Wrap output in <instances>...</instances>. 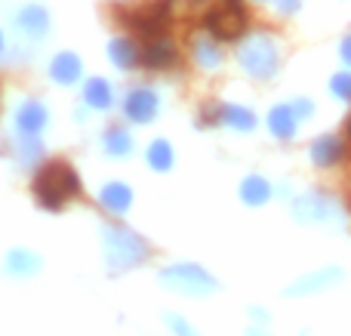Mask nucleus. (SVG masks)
I'll list each match as a JSON object with an SVG mask.
<instances>
[{"instance_id":"a878e982","label":"nucleus","mask_w":351,"mask_h":336,"mask_svg":"<svg viewBox=\"0 0 351 336\" xmlns=\"http://www.w3.org/2000/svg\"><path fill=\"white\" fill-rule=\"evenodd\" d=\"M278 3L284 6V12H293V10H296V6H299V0H278Z\"/></svg>"},{"instance_id":"423d86ee","label":"nucleus","mask_w":351,"mask_h":336,"mask_svg":"<svg viewBox=\"0 0 351 336\" xmlns=\"http://www.w3.org/2000/svg\"><path fill=\"white\" fill-rule=\"evenodd\" d=\"M278 47H274L271 37L265 34H253L250 40H243L241 47V65L250 77L256 80H265L278 71Z\"/></svg>"},{"instance_id":"2eb2a0df","label":"nucleus","mask_w":351,"mask_h":336,"mask_svg":"<svg viewBox=\"0 0 351 336\" xmlns=\"http://www.w3.org/2000/svg\"><path fill=\"white\" fill-rule=\"evenodd\" d=\"M43 269V259L37 256L34 250H25V247H12L6 253V272L12 278H31Z\"/></svg>"},{"instance_id":"aec40b11","label":"nucleus","mask_w":351,"mask_h":336,"mask_svg":"<svg viewBox=\"0 0 351 336\" xmlns=\"http://www.w3.org/2000/svg\"><path fill=\"white\" fill-rule=\"evenodd\" d=\"M268 195H271V189H268L265 179H259V176L243 179V185H241V197H243L247 204L259 207V204H265V201H268Z\"/></svg>"},{"instance_id":"b1692460","label":"nucleus","mask_w":351,"mask_h":336,"mask_svg":"<svg viewBox=\"0 0 351 336\" xmlns=\"http://www.w3.org/2000/svg\"><path fill=\"white\" fill-rule=\"evenodd\" d=\"M164 321L176 331V336H194V331H191V324H188L182 315H164Z\"/></svg>"},{"instance_id":"4be33fe9","label":"nucleus","mask_w":351,"mask_h":336,"mask_svg":"<svg viewBox=\"0 0 351 336\" xmlns=\"http://www.w3.org/2000/svg\"><path fill=\"white\" fill-rule=\"evenodd\" d=\"M339 158V142L336 139H321L315 145V160L321 167H327V164H333V160Z\"/></svg>"},{"instance_id":"5701e85b","label":"nucleus","mask_w":351,"mask_h":336,"mask_svg":"<svg viewBox=\"0 0 351 336\" xmlns=\"http://www.w3.org/2000/svg\"><path fill=\"white\" fill-rule=\"evenodd\" d=\"M19 154H22L25 164H31V160L40 158V142H37V136H22V142H19Z\"/></svg>"},{"instance_id":"f257e3e1","label":"nucleus","mask_w":351,"mask_h":336,"mask_svg":"<svg viewBox=\"0 0 351 336\" xmlns=\"http://www.w3.org/2000/svg\"><path fill=\"white\" fill-rule=\"evenodd\" d=\"M31 195H34L40 210L59 213V210H65L68 197L84 195V182H80V173L71 164H65V160H47L34 173V179H31Z\"/></svg>"},{"instance_id":"f8f14e48","label":"nucleus","mask_w":351,"mask_h":336,"mask_svg":"<svg viewBox=\"0 0 351 336\" xmlns=\"http://www.w3.org/2000/svg\"><path fill=\"white\" fill-rule=\"evenodd\" d=\"M49 77L59 86L77 84V80L84 77V59H80L77 53H71V49H62V53H56L53 62H49Z\"/></svg>"},{"instance_id":"6e6552de","label":"nucleus","mask_w":351,"mask_h":336,"mask_svg":"<svg viewBox=\"0 0 351 336\" xmlns=\"http://www.w3.org/2000/svg\"><path fill=\"white\" fill-rule=\"evenodd\" d=\"M179 47L173 43L170 34H158L142 40V65L148 71H170V68L179 65Z\"/></svg>"},{"instance_id":"f3484780","label":"nucleus","mask_w":351,"mask_h":336,"mask_svg":"<svg viewBox=\"0 0 351 336\" xmlns=\"http://www.w3.org/2000/svg\"><path fill=\"white\" fill-rule=\"evenodd\" d=\"M102 148L108 158H130V152H133V133L127 127H121V123H114V127H108L102 133Z\"/></svg>"},{"instance_id":"a211bd4d","label":"nucleus","mask_w":351,"mask_h":336,"mask_svg":"<svg viewBox=\"0 0 351 336\" xmlns=\"http://www.w3.org/2000/svg\"><path fill=\"white\" fill-rule=\"evenodd\" d=\"M173 145L167 139H154L152 145H148V152H145V160H148V167L152 170H158V173H167L173 167Z\"/></svg>"},{"instance_id":"dca6fc26","label":"nucleus","mask_w":351,"mask_h":336,"mask_svg":"<svg viewBox=\"0 0 351 336\" xmlns=\"http://www.w3.org/2000/svg\"><path fill=\"white\" fill-rule=\"evenodd\" d=\"M84 102L93 111H108L114 105V90H111V84L105 77H90L84 84Z\"/></svg>"},{"instance_id":"0eeeda50","label":"nucleus","mask_w":351,"mask_h":336,"mask_svg":"<svg viewBox=\"0 0 351 336\" xmlns=\"http://www.w3.org/2000/svg\"><path fill=\"white\" fill-rule=\"evenodd\" d=\"M158 111H160V96L152 86H133L127 93V99H123V117L130 123L145 127V123H152L158 117Z\"/></svg>"},{"instance_id":"bb28decb","label":"nucleus","mask_w":351,"mask_h":336,"mask_svg":"<svg viewBox=\"0 0 351 336\" xmlns=\"http://www.w3.org/2000/svg\"><path fill=\"white\" fill-rule=\"evenodd\" d=\"M342 53H346V62H351V37L346 40V47H342Z\"/></svg>"},{"instance_id":"6ab92c4d","label":"nucleus","mask_w":351,"mask_h":336,"mask_svg":"<svg viewBox=\"0 0 351 336\" xmlns=\"http://www.w3.org/2000/svg\"><path fill=\"white\" fill-rule=\"evenodd\" d=\"M219 121L228 123L231 130H253L256 127V115L250 108H241V105H222Z\"/></svg>"},{"instance_id":"20e7f679","label":"nucleus","mask_w":351,"mask_h":336,"mask_svg":"<svg viewBox=\"0 0 351 336\" xmlns=\"http://www.w3.org/2000/svg\"><path fill=\"white\" fill-rule=\"evenodd\" d=\"M204 31L210 37H216L219 43H231V40H241L250 28V12L247 6L241 3H231V0H222V6H210L200 19Z\"/></svg>"},{"instance_id":"7ed1b4c3","label":"nucleus","mask_w":351,"mask_h":336,"mask_svg":"<svg viewBox=\"0 0 351 336\" xmlns=\"http://www.w3.org/2000/svg\"><path fill=\"white\" fill-rule=\"evenodd\" d=\"M173 10H176V0H148V3H139V6H117L114 22L123 25L130 34H139L142 40H148V37H158V34H170Z\"/></svg>"},{"instance_id":"9b49d317","label":"nucleus","mask_w":351,"mask_h":336,"mask_svg":"<svg viewBox=\"0 0 351 336\" xmlns=\"http://www.w3.org/2000/svg\"><path fill=\"white\" fill-rule=\"evenodd\" d=\"M49 123V111L43 102H37V99H28V102H22L16 108V130L19 136H40L43 130H47Z\"/></svg>"},{"instance_id":"cd10ccee","label":"nucleus","mask_w":351,"mask_h":336,"mask_svg":"<svg viewBox=\"0 0 351 336\" xmlns=\"http://www.w3.org/2000/svg\"><path fill=\"white\" fill-rule=\"evenodd\" d=\"M3 49H6V37H3V31H0V56H3Z\"/></svg>"},{"instance_id":"9d476101","label":"nucleus","mask_w":351,"mask_h":336,"mask_svg":"<svg viewBox=\"0 0 351 336\" xmlns=\"http://www.w3.org/2000/svg\"><path fill=\"white\" fill-rule=\"evenodd\" d=\"M16 28L22 31L28 40H40V37H47L49 34V25H53V19H49V10L47 6H40V3H28V6H22V10L16 12Z\"/></svg>"},{"instance_id":"1a4fd4ad","label":"nucleus","mask_w":351,"mask_h":336,"mask_svg":"<svg viewBox=\"0 0 351 336\" xmlns=\"http://www.w3.org/2000/svg\"><path fill=\"white\" fill-rule=\"evenodd\" d=\"M108 59L117 71H133L142 65V43L130 34H114L108 40Z\"/></svg>"},{"instance_id":"ddd939ff","label":"nucleus","mask_w":351,"mask_h":336,"mask_svg":"<svg viewBox=\"0 0 351 336\" xmlns=\"http://www.w3.org/2000/svg\"><path fill=\"white\" fill-rule=\"evenodd\" d=\"M191 59H194V65L197 68L213 71V68L222 65V47H219L216 37L197 34V37H191Z\"/></svg>"},{"instance_id":"412c9836","label":"nucleus","mask_w":351,"mask_h":336,"mask_svg":"<svg viewBox=\"0 0 351 336\" xmlns=\"http://www.w3.org/2000/svg\"><path fill=\"white\" fill-rule=\"evenodd\" d=\"M268 123H271L274 136H280V139H290L293 130H296V117H293V111L287 105H278L271 111V117H268Z\"/></svg>"},{"instance_id":"4468645a","label":"nucleus","mask_w":351,"mask_h":336,"mask_svg":"<svg viewBox=\"0 0 351 336\" xmlns=\"http://www.w3.org/2000/svg\"><path fill=\"white\" fill-rule=\"evenodd\" d=\"M99 204H102V210H108V213L123 216L133 207V189H130L127 182H108L99 191Z\"/></svg>"},{"instance_id":"f03ea898","label":"nucleus","mask_w":351,"mask_h":336,"mask_svg":"<svg viewBox=\"0 0 351 336\" xmlns=\"http://www.w3.org/2000/svg\"><path fill=\"white\" fill-rule=\"evenodd\" d=\"M102 247H105V263H108L111 275L133 272L152 259V244L139 232H133L127 226H117V222H108L102 228Z\"/></svg>"},{"instance_id":"393cba45","label":"nucleus","mask_w":351,"mask_h":336,"mask_svg":"<svg viewBox=\"0 0 351 336\" xmlns=\"http://www.w3.org/2000/svg\"><path fill=\"white\" fill-rule=\"evenodd\" d=\"M339 96H346V99H351V77H339L336 80V86H333Z\"/></svg>"},{"instance_id":"39448f33","label":"nucleus","mask_w":351,"mask_h":336,"mask_svg":"<svg viewBox=\"0 0 351 336\" xmlns=\"http://www.w3.org/2000/svg\"><path fill=\"white\" fill-rule=\"evenodd\" d=\"M158 278L164 287L179 290V293H185V296H204V293H213V290H216V278L194 263L164 265V269L158 272Z\"/></svg>"}]
</instances>
